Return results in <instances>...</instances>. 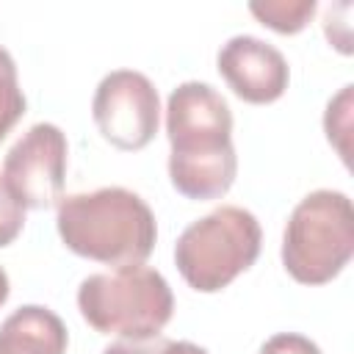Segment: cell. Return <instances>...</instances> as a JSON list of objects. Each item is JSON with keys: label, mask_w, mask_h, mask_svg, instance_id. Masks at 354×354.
Returning a JSON list of instances; mask_svg holds the SVG:
<instances>
[{"label": "cell", "mask_w": 354, "mask_h": 354, "mask_svg": "<svg viewBox=\"0 0 354 354\" xmlns=\"http://www.w3.org/2000/svg\"><path fill=\"white\" fill-rule=\"evenodd\" d=\"M218 72L227 80V86L246 102L266 105L282 97L288 88V61L285 55L249 33L227 39L218 50Z\"/></svg>", "instance_id": "cell-8"}, {"label": "cell", "mask_w": 354, "mask_h": 354, "mask_svg": "<svg viewBox=\"0 0 354 354\" xmlns=\"http://www.w3.org/2000/svg\"><path fill=\"white\" fill-rule=\"evenodd\" d=\"M260 243L263 230L254 213L221 205L180 232L174 263L194 290L216 293L257 260Z\"/></svg>", "instance_id": "cell-4"}, {"label": "cell", "mask_w": 354, "mask_h": 354, "mask_svg": "<svg viewBox=\"0 0 354 354\" xmlns=\"http://www.w3.org/2000/svg\"><path fill=\"white\" fill-rule=\"evenodd\" d=\"M260 354H321V348L296 332H279L274 337H268L260 348Z\"/></svg>", "instance_id": "cell-14"}, {"label": "cell", "mask_w": 354, "mask_h": 354, "mask_svg": "<svg viewBox=\"0 0 354 354\" xmlns=\"http://www.w3.org/2000/svg\"><path fill=\"white\" fill-rule=\"evenodd\" d=\"M66 340L64 321L41 304H25L0 324V354H64Z\"/></svg>", "instance_id": "cell-9"}, {"label": "cell", "mask_w": 354, "mask_h": 354, "mask_svg": "<svg viewBox=\"0 0 354 354\" xmlns=\"http://www.w3.org/2000/svg\"><path fill=\"white\" fill-rule=\"evenodd\" d=\"M354 252V207L340 191H313L290 213L282 235V263L301 285L335 279Z\"/></svg>", "instance_id": "cell-5"}, {"label": "cell", "mask_w": 354, "mask_h": 354, "mask_svg": "<svg viewBox=\"0 0 354 354\" xmlns=\"http://www.w3.org/2000/svg\"><path fill=\"white\" fill-rule=\"evenodd\" d=\"M77 307L102 335L149 340L171 321L174 296L160 271L138 263L86 277L77 288Z\"/></svg>", "instance_id": "cell-3"}, {"label": "cell", "mask_w": 354, "mask_h": 354, "mask_svg": "<svg viewBox=\"0 0 354 354\" xmlns=\"http://www.w3.org/2000/svg\"><path fill=\"white\" fill-rule=\"evenodd\" d=\"M55 224L66 249L119 268L144 263L158 238L149 205L119 185L64 196Z\"/></svg>", "instance_id": "cell-2"}, {"label": "cell", "mask_w": 354, "mask_h": 354, "mask_svg": "<svg viewBox=\"0 0 354 354\" xmlns=\"http://www.w3.org/2000/svg\"><path fill=\"white\" fill-rule=\"evenodd\" d=\"M91 116L105 141L119 149H141L158 133V88L147 75L136 69H113L100 80L94 91Z\"/></svg>", "instance_id": "cell-6"}, {"label": "cell", "mask_w": 354, "mask_h": 354, "mask_svg": "<svg viewBox=\"0 0 354 354\" xmlns=\"http://www.w3.org/2000/svg\"><path fill=\"white\" fill-rule=\"evenodd\" d=\"M249 11L263 25L279 33H296L315 14V0H266V3H252Z\"/></svg>", "instance_id": "cell-10"}, {"label": "cell", "mask_w": 354, "mask_h": 354, "mask_svg": "<svg viewBox=\"0 0 354 354\" xmlns=\"http://www.w3.org/2000/svg\"><path fill=\"white\" fill-rule=\"evenodd\" d=\"M25 113V94L17 80V64L6 47H0V141Z\"/></svg>", "instance_id": "cell-11"}, {"label": "cell", "mask_w": 354, "mask_h": 354, "mask_svg": "<svg viewBox=\"0 0 354 354\" xmlns=\"http://www.w3.org/2000/svg\"><path fill=\"white\" fill-rule=\"evenodd\" d=\"M166 136L171 144L169 177L183 196L216 199L230 191L238 171L232 113L210 83L188 80L169 94Z\"/></svg>", "instance_id": "cell-1"}, {"label": "cell", "mask_w": 354, "mask_h": 354, "mask_svg": "<svg viewBox=\"0 0 354 354\" xmlns=\"http://www.w3.org/2000/svg\"><path fill=\"white\" fill-rule=\"evenodd\" d=\"M6 299H8V274L0 268V307L6 304Z\"/></svg>", "instance_id": "cell-15"}, {"label": "cell", "mask_w": 354, "mask_h": 354, "mask_svg": "<svg viewBox=\"0 0 354 354\" xmlns=\"http://www.w3.org/2000/svg\"><path fill=\"white\" fill-rule=\"evenodd\" d=\"M102 354H207V351L191 340L149 337V340H116Z\"/></svg>", "instance_id": "cell-12"}, {"label": "cell", "mask_w": 354, "mask_h": 354, "mask_svg": "<svg viewBox=\"0 0 354 354\" xmlns=\"http://www.w3.org/2000/svg\"><path fill=\"white\" fill-rule=\"evenodd\" d=\"M66 136L50 122L28 127L6 152L3 180L25 207L44 210L64 199Z\"/></svg>", "instance_id": "cell-7"}, {"label": "cell", "mask_w": 354, "mask_h": 354, "mask_svg": "<svg viewBox=\"0 0 354 354\" xmlns=\"http://www.w3.org/2000/svg\"><path fill=\"white\" fill-rule=\"evenodd\" d=\"M22 224H25V205L0 177V246H8L22 232Z\"/></svg>", "instance_id": "cell-13"}]
</instances>
